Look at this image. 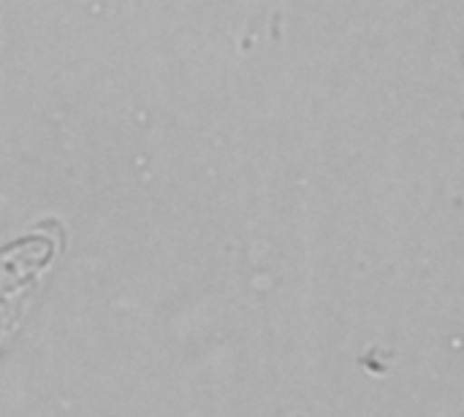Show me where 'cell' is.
Listing matches in <instances>:
<instances>
[{
    "instance_id": "cell-1",
    "label": "cell",
    "mask_w": 464,
    "mask_h": 417,
    "mask_svg": "<svg viewBox=\"0 0 464 417\" xmlns=\"http://www.w3.org/2000/svg\"><path fill=\"white\" fill-rule=\"evenodd\" d=\"M60 250V228L30 233L0 247V355L22 328L27 304Z\"/></svg>"
}]
</instances>
